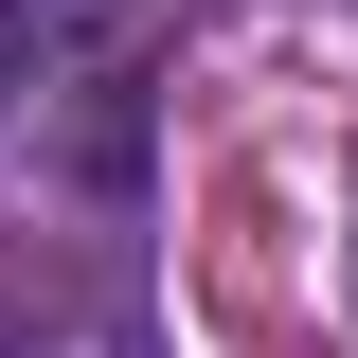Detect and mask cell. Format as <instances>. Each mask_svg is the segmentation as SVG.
Masks as SVG:
<instances>
[{"label": "cell", "mask_w": 358, "mask_h": 358, "mask_svg": "<svg viewBox=\"0 0 358 358\" xmlns=\"http://www.w3.org/2000/svg\"><path fill=\"white\" fill-rule=\"evenodd\" d=\"M143 36V0H0V108H54Z\"/></svg>", "instance_id": "cell-1"}, {"label": "cell", "mask_w": 358, "mask_h": 358, "mask_svg": "<svg viewBox=\"0 0 358 358\" xmlns=\"http://www.w3.org/2000/svg\"><path fill=\"white\" fill-rule=\"evenodd\" d=\"M0 358H18V305H0Z\"/></svg>", "instance_id": "cell-2"}]
</instances>
